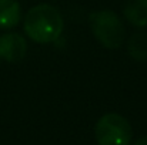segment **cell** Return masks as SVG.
Here are the masks:
<instances>
[{
  "label": "cell",
  "mask_w": 147,
  "mask_h": 145,
  "mask_svg": "<svg viewBox=\"0 0 147 145\" xmlns=\"http://www.w3.org/2000/svg\"><path fill=\"white\" fill-rule=\"evenodd\" d=\"M63 29V17L51 4H37L24 17V31L36 43H54L61 36Z\"/></svg>",
  "instance_id": "cell-1"
},
{
  "label": "cell",
  "mask_w": 147,
  "mask_h": 145,
  "mask_svg": "<svg viewBox=\"0 0 147 145\" xmlns=\"http://www.w3.org/2000/svg\"><path fill=\"white\" fill-rule=\"evenodd\" d=\"M89 20L94 37L103 47L114 50L121 46L124 40V26L116 13L111 10L92 11Z\"/></svg>",
  "instance_id": "cell-2"
},
{
  "label": "cell",
  "mask_w": 147,
  "mask_h": 145,
  "mask_svg": "<svg viewBox=\"0 0 147 145\" xmlns=\"http://www.w3.org/2000/svg\"><path fill=\"white\" fill-rule=\"evenodd\" d=\"M98 145H130L131 127L130 122L117 112L104 114L94 128Z\"/></svg>",
  "instance_id": "cell-3"
},
{
  "label": "cell",
  "mask_w": 147,
  "mask_h": 145,
  "mask_svg": "<svg viewBox=\"0 0 147 145\" xmlns=\"http://www.w3.org/2000/svg\"><path fill=\"white\" fill-rule=\"evenodd\" d=\"M27 51L26 40L17 33H6L0 36V60L17 63L23 60Z\"/></svg>",
  "instance_id": "cell-4"
},
{
  "label": "cell",
  "mask_w": 147,
  "mask_h": 145,
  "mask_svg": "<svg viewBox=\"0 0 147 145\" xmlns=\"http://www.w3.org/2000/svg\"><path fill=\"white\" fill-rule=\"evenodd\" d=\"M124 17L136 27L147 26V0H127L123 7Z\"/></svg>",
  "instance_id": "cell-5"
},
{
  "label": "cell",
  "mask_w": 147,
  "mask_h": 145,
  "mask_svg": "<svg viewBox=\"0 0 147 145\" xmlns=\"http://www.w3.org/2000/svg\"><path fill=\"white\" fill-rule=\"evenodd\" d=\"M20 4L17 0H0V27L10 29L20 21Z\"/></svg>",
  "instance_id": "cell-6"
},
{
  "label": "cell",
  "mask_w": 147,
  "mask_h": 145,
  "mask_svg": "<svg viewBox=\"0 0 147 145\" xmlns=\"http://www.w3.org/2000/svg\"><path fill=\"white\" fill-rule=\"evenodd\" d=\"M129 54L137 61L147 60V34L136 33L129 40Z\"/></svg>",
  "instance_id": "cell-7"
},
{
  "label": "cell",
  "mask_w": 147,
  "mask_h": 145,
  "mask_svg": "<svg viewBox=\"0 0 147 145\" xmlns=\"http://www.w3.org/2000/svg\"><path fill=\"white\" fill-rule=\"evenodd\" d=\"M133 145H147V137H142L140 140H137Z\"/></svg>",
  "instance_id": "cell-8"
}]
</instances>
